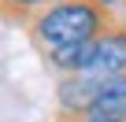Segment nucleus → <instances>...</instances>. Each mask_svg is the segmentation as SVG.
<instances>
[{"mask_svg": "<svg viewBox=\"0 0 126 122\" xmlns=\"http://www.w3.org/2000/svg\"><path fill=\"white\" fill-rule=\"evenodd\" d=\"M48 4H56V0H4V19L11 22V26H30Z\"/></svg>", "mask_w": 126, "mask_h": 122, "instance_id": "nucleus-5", "label": "nucleus"}, {"mask_svg": "<svg viewBox=\"0 0 126 122\" xmlns=\"http://www.w3.org/2000/svg\"><path fill=\"white\" fill-rule=\"evenodd\" d=\"M122 4H126V0H122Z\"/></svg>", "mask_w": 126, "mask_h": 122, "instance_id": "nucleus-7", "label": "nucleus"}, {"mask_svg": "<svg viewBox=\"0 0 126 122\" xmlns=\"http://www.w3.org/2000/svg\"><path fill=\"white\" fill-rule=\"evenodd\" d=\"M100 81L104 78H93V74H67L59 78V115H89L93 111V100L100 93Z\"/></svg>", "mask_w": 126, "mask_h": 122, "instance_id": "nucleus-3", "label": "nucleus"}, {"mask_svg": "<svg viewBox=\"0 0 126 122\" xmlns=\"http://www.w3.org/2000/svg\"><path fill=\"white\" fill-rule=\"evenodd\" d=\"M115 22H119V15L111 11V4H100V0H56L26 26V33L41 55H52V52L74 48V44H93Z\"/></svg>", "mask_w": 126, "mask_h": 122, "instance_id": "nucleus-1", "label": "nucleus"}, {"mask_svg": "<svg viewBox=\"0 0 126 122\" xmlns=\"http://www.w3.org/2000/svg\"><path fill=\"white\" fill-rule=\"evenodd\" d=\"M56 122H115V118H104V115H56Z\"/></svg>", "mask_w": 126, "mask_h": 122, "instance_id": "nucleus-6", "label": "nucleus"}, {"mask_svg": "<svg viewBox=\"0 0 126 122\" xmlns=\"http://www.w3.org/2000/svg\"><path fill=\"white\" fill-rule=\"evenodd\" d=\"M82 74H93V78L126 74V19H119L108 33L96 37V44L89 52V63H85Z\"/></svg>", "mask_w": 126, "mask_h": 122, "instance_id": "nucleus-2", "label": "nucleus"}, {"mask_svg": "<svg viewBox=\"0 0 126 122\" xmlns=\"http://www.w3.org/2000/svg\"><path fill=\"white\" fill-rule=\"evenodd\" d=\"M89 115H104V118L126 122V74H115V78L100 81V93H96Z\"/></svg>", "mask_w": 126, "mask_h": 122, "instance_id": "nucleus-4", "label": "nucleus"}]
</instances>
